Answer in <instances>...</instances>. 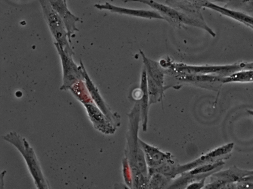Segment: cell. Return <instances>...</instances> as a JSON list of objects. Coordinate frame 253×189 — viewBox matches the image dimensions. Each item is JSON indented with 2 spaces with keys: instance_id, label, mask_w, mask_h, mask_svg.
<instances>
[{
  "instance_id": "cell-13",
  "label": "cell",
  "mask_w": 253,
  "mask_h": 189,
  "mask_svg": "<svg viewBox=\"0 0 253 189\" xmlns=\"http://www.w3.org/2000/svg\"><path fill=\"white\" fill-rule=\"evenodd\" d=\"M233 143L228 144L222 147H219L208 153L202 156L198 159L194 161L187 164L183 166L177 167L178 174L181 172L187 171V170L191 169L199 166L214 162V159L216 157H218L221 155L226 154L232 150L233 148Z\"/></svg>"
},
{
  "instance_id": "cell-10",
  "label": "cell",
  "mask_w": 253,
  "mask_h": 189,
  "mask_svg": "<svg viewBox=\"0 0 253 189\" xmlns=\"http://www.w3.org/2000/svg\"><path fill=\"white\" fill-rule=\"evenodd\" d=\"M94 6L100 10H107L112 12L146 19H157L165 20L157 11L127 8L114 5L109 2L104 4H95Z\"/></svg>"
},
{
  "instance_id": "cell-3",
  "label": "cell",
  "mask_w": 253,
  "mask_h": 189,
  "mask_svg": "<svg viewBox=\"0 0 253 189\" xmlns=\"http://www.w3.org/2000/svg\"><path fill=\"white\" fill-rule=\"evenodd\" d=\"M4 140L14 146L24 158L35 184L39 189H48L33 148L26 139L15 132H10L3 137Z\"/></svg>"
},
{
  "instance_id": "cell-4",
  "label": "cell",
  "mask_w": 253,
  "mask_h": 189,
  "mask_svg": "<svg viewBox=\"0 0 253 189\" xmlns=\"http://www.w3.org/2000/svg\"><path fill=\"white\" fill-rule=\"evenodd\" d=\"M126 1H136L146 4L156 9L169 23L176 24L177 26L185 24L200 28L207 31L212 37L215 36L214 32L208 26L203 18L188 16L171 7L153 0H127Z\"/></svg>"
},
{
  "instance_id": "cell-20",
  "label": "cell",
  "mask_w": 253,
  "mask_h": 189,
  "mask_svg": "<svg viewBox=\"0 0 253 189\" xmlns=\"http://www.w3.org/2000/svg\"><path fill=\"white\" fill-rule=\"evenodd\" d=\"M252 14H253V12Z\"/></svg>"
},
{
  "instance_id": "cell-17",
  "label": "cell",
  "mask_w": 253,
  "mask_h": 189,
  "mask_svg": "<svg viewBox=\"0 0 253 189\" xmlns=\"http://www.w3.org/2000/svg\"><path fill=\"white\" fill-rule=\"evenodd\" d=\"M253 81V69L243 70L223 77L222 83L232 82Z\"/></svg>"
},
{
  "instance_id": "cell-9",
  "label": "cell",
  "mask_w": 253,
  "mask_h": 189,
  "mask_svg": "<svg viewBox=\"0 0 253 189\" xmlns=\"http://www.w3.org/2000/svg\"><path fill=\"white\" fill-rule=\"evenodd\" d=\"M52 7L62 19L68 33L69 41L71 44V37L75 32L79 31L76 26L79 18L69 10L66 0H48Z\"/></svg>"
},
{
  "instance_id": "cell-14",
  "label": "cell",
  "mask_w": 253,
  "mask_h": 189,
  "mask_svg": "<svg viewBox=\"0 0 253 189\" xmlns=\"http://www.w3.org/2000/svg\"><path fill=\"white\" fill-rule=\"evenodd\" d=\"M140 88L142 92V95L140 101V112L143 131L147 130L148 114L149 105V96L147 85V76L146 71L144 67L142 70Z\"/></svg>"
},
{
  "instance_id": "cell-21",
  "label": "cell",
  "mask_w": 253,
  "mask_h": 189,
  "mask_svg": "<svg viewBox=\"0 0 253 189\" xmlns=\"http://www.w3.org/2000/svg\"></svg>"
},
{
  "instance_id": "cell-15",
  "label": "cell",
  "mask_w": 253,
  "mask_h": 189,
  "mask_svg": "<svg viewBox=\"0 0 253 189\" xmlns=\"http://www.w3.org/2000/svg\"><path fill=\"white\" fill-rule=\"evenodd\" d=\"M147 76L153 80L161 87L164 88V73L160 64L146 56L143 51L140 50Z\"/></svg>"
},
{
  "instance_id": "cell-8",
  "label": "cell",
  "mask_w": 253,
  "mask_h": 189,
  "mask_svg": "<svg viewBox=\"0 0 253 189\" xmlns=\"http://www.w3.org/2000/svg\"><path fill=\"white\" fill-rule=\"evenodd\" d=\"M84 106L96 129L106 134H112L115 132L116 127L94 103L84 104Z\"/></svg>"
},
{
  "instance_id": "cell-19",
  "label": "cell",
  "mask_w": 253,
  "mask_h": 189,
  "mask_svg": "<svg viewBox=\"0 0 253 189\" xmlns=\"http://www.w3.org/2000/svg\"><path fill=\"white\" fill-rule=\"evenodd\" d=\"M248 112L251 115H253V111L248 110Z\"/></svg>"
},
{
  "instance_id": "cell-12",
  "label": "cell",
  "mask_w": 253,
  "mask_h": 189,
  "mask_svg": "<svg viewBox=\"0 0 253 189\" xmlns=\"http://www.w3.org/2000/svg\"><path fill=\"white\" fill-rule=\"evenodd\" d=\"M203 7L219 12L253 29V16L249 15L245 12L221 6L208 0L204 3Z\"/></svg>"
},
{
  "instance_id": "cell-6",
  "label": "cell",
  "mask_w": 253,
  "mask_h": 189,
  "mask_svg": "<svg viewBox=\"0 0 253 189\" xmlns=\"http://www.w3.org/2000/svg\"><path fill=\"white\" fill-rule=\"evenodd\" d=\"M54 45L60 56L63 70V84L61 90L69 89L77 82L84 80L82 65L77 66L72 56L66 53L56 42Z\"/></svg>"
},
{
  "instance_id": "cell-11",
  "label": "cell",
  "mask_w": 253,
  "mask_h": 189,
  "mask_svg": "<svg viewBox=\"0 0 253 189\" xmlns=\"http://www.w3.org/2000/svg\"><path fill=\"white\" fill-rule=\"evenodd\" d=\"M141 147L144 153L147 165L149 169H154L171 160V155L152 146L139 139Z\"/></svg>"
},
{
  "instance_id": "cell-1",
  "label": "cell",
  "mask_w": 253,
  "mask_h": 189,
  "mask_svg": "<svg viewBox=\"0 0 253 189\" xmlns=\"http://www.w3.org/2000/svg\"><path fill=\"white\" fill-rule=\"evenodd\" d=\"M128 128L126 134L125 157L130 165L134 188H144L148 186L149 176L144 153L141 147L138 132L141 120L139 103H136L128 115Z\"/></svg>"
},
{
  "instance_id": "cell-2",
  "label": "cell",
  "mask_w": 253,
  "mask_h": 189,
  "mask_svg": "<svg viewBox=\"0 0 253 189\" xmlns=\"http://www.w3.org/2000/svg\"><path fill=\"white\" fill-rule=\"evenodd\" d=\"M169 69L170 72L176 75H212L225 77L241 70L253 69V62L222 65H190L172 62Z\"/></svg>"
},
{
  "instance_id": "cell-5",
  "label": "cell",
  "mask_w": 253,
  "mask_h": 189,
  "mask_svg": "<svg viewBox=\"0 0 253 189\" xmlns=\"http://www.w3.org/2000/svg\"><path fill=\"white\" fill-rule=\"evenodd\" d=\"M44 17L51 34L60 48L73 56L74 53L70 46L65 24L58 13L52 7L48 0H39Z\"/></svg>"
},
{
  "instance_id": "cell-16",
  "label": "cell",
  "mask_w": 253,
  "mask_h": 189,
  "mask_svg": "<svg viewBox=\"0 0 253 189\" xmlns=\"http://www.w3.org/2000/svg\"><path fill=\"white\" fill-rule=\"evenodd\" d=\"M69 89L84 104L94 103L86 86L84 80L77 82Z\"/></svg>"
},
{
  "instance_id": "cell-7",
  "label": "cell",
  "mask_w": 253,
  "mask_h": 189,
  "mask_svg": "<svg viewBox=\"0 0 253 189\" xmlns=\"http://www.w3.org/2000/svg\"><path fill=\"white\" fill-rule=\"evenodd\" d=\"M80 64L83 68L85 84L94 103L111 122L116 127L118 126L120 124V118H118L119 116L113 113L110 108L105 102L97 88L89 77L81 60H80Z\"/></svg>"
},
{
  "instance_id": "cell-18",
  "label": "cell",
  "mask_w": 253,
  "mask_h": 189,
  "mask_svg": "<svg viewBox=\"0 0 253 189\" xmlns=\"http://www.w3.org/2000/svg\"><path fill=\"white\" fill-rule=\"evenodd\" d=\"M123 173L126 184L128 187L132 188L133 180L131 170L126 157H125L123 160Z\"/></svg>"
}]
</instances>
